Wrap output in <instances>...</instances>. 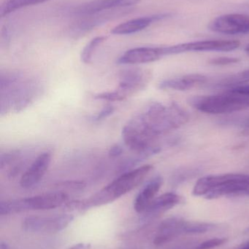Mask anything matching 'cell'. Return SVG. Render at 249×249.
Listing matches in <instances>:
<instances>
[{
    "label": "cell",
    "instance_id": "cell-4",
    "mask_svg": "<svg viewBox=\"0 0 249 249\" xmlns=\"http://www.w3.org/2000/svg\"><path fill=\"white\" fill-rule=\"evenodd\" d=\"M193 195L216 199L224 196H249V175L226 174L202 177L193 188Z\"/></svg>",
    "mask_w": 249,
    "mask_h": 249
},
{
    "label": "cell",
    "instance_id": "cell-15",
    "mask_svg": "<svg viewBox=\"0 0 249 249\" xmlns=\"http://www.w3.org/2000/svg\"><path fill=\"white\" fill-rule=\"evenodd\" d=\"M185 221L180 217H171L164 220L159 225L155 235L153 244L162 246L173 240L184 232Z\"/></svg>",
    "mask_w": 249,
    "mask_h": 249
},
{
    "label": "cell",
    "instance_id": "cell-12",
    "mask_svg": "<svg viewBox=\"0 0 249 249\" xmlns=\"http://www.w3.org/2000/svg\"><path fill=\"white\" fill-rule=\"evenodd\" d=\"M51 152H45L37 157L36 159L25 171L20 180L23 189H30L36 186L43 178L51 162Z\"/></svg>",
    "mask_w": 249,
    "mask_h": 249
},
{
    "label": "cell",
    "instance_id": "cell-18",
    "mask_svg": "<svg viewBox=\"0 0 249 249\" xmlns=\"http://www.w3.org/2000/svg\"><path fill=\"white\" fill-rule=\"evenodd\" d=\"M180 201L181 197L175 193H165L156 197L143 213L146 218L156 217L175 207Z\"/></svg>",
    "mask_w": 249,
    "mask_h": 249
},
{
    "label": "cell",
    "instance_id": "cell-7",
    "mask_svg": "<svg viewBox=\"0 0 249 249\" xmlns=\"http://www.w3.org/2000/svg\"><path fill=\"white\" fill-rule=\"evenodd\" d=\"M73 219L74 217L70 214L29 216L25 218L22 226L27 232L56 233L65 229L73 222Z\"/></svg>",
    "mask_w": 249,
    "mask_h": 249
},
{
    "label": "cell",
    "instance_id": "cell-23",
    "mask_svg": "<svg viewBox=\"0 0 249 249\" xmlns=\"http://www.w3.org/2000/svg\"><path fill=\"white\" fill-rule=\"evenodd\" d=\"M215 225L200 222H185L184 232L187 233H205L214 229Z\"/></svg>",
    "mask_w": 249,
    "mask_h": 249
},
{
    "label": "cell",
    "instance_id": "cell-17",
    "mask_svg": "<svg viewBox=\"0 0 249 249\" xmlns=\"http://www.w3.org/2000/svg\"><path fill=\"white\" fill-rule=\"evenodd\" d=\"M165 17L166 15H154V16H144V17L131 19L115 26L111 32L113 35H127L137 33L144 30L152 23L161 19L165 18Z\"/></svg>",
    "mask_w": 249,
    "mask_h": 249
},
{
    "label": "cell",
    "instance_id": "cell-31",
    "mask_svg": "<svg viewBox=\"0 0 249 249\" xmlns=\"http://www.w3.org/2000/svg\"><path fill=\"white\" fill-rule=\"evenodd\" d=\"M228 90L238 93V94L249 96V84L241 85V86H236V87L232 88Z\"/></svg>",
    "mask_w": 249,
    "mask_h": 249
},
{
    "label": "cell",
    "instance_id": "cell-33",
    "mask_svg": "<svg viewBox=\"0 0 249 249\" xmlns=\"http://www.w3.org/2000/svg\"><path fill=\"white\" fill-rule=\"evenodd\" d=\"M241 249H249V243H248V244H246V245L244 246V247H243V248Z\"/></svg>",
    "mask_w": 249,
    "mask_h": 249
},
{
    "label": "cell",
    "instance_id": "cell-20",
    "mask_svg": "<svg viewBox=\"0 0 249 249\" xmlns=\"http://www.w3.org/2000/svg\"><path fill=\"white\" fill-rule=\"evenodd\" d=\"M249 83V70L222 79L213 85L216 89H232Z\"/></svg>",
    "mask_w": 249,
    "mask_h": 249
},
{
    "label": "cell",
    "instance_id": "cell-16",
    "mask_svg": "<svg viewBox=\"0 0 249 249\" xmlns=\"http://www.w3.org/2000/svg\"><path fill=\"white\" fill-rule=\"evenodd\" d=\"M163 184V179L160 176L151 179L142 189L134 202V209L136 212L143 213L152 202L156 198V194Z\"/></svg>",
    "mask_w": 249,
    "mask_h": 249
},
{
    "label": "cell",
    "instance_id": "cell-27",
    "mask_svg": "<svg viewBox=\"0 0 249 249\" xmlns=\"http://www.w3.org/2000/svg\"><path fill=\"white\" fill-rule=\"evenodd\" d=\"M115 111V108L111 105L105 107L100 112L91 118V121L94 123H99L111 116Z\"/></svg>",
    "mask_w": 249,
    "mask_h": 249
},
{
    "label": "cell",
    "instance_id": "cell-10",
    "mask_svg": "<svg viewBox=\"0 0 249 249\" xmlns=\"http://www.w3.org/2000/svg\"><path fill=\"white\" fill-rule=\"evenodd\" d=\"M68 198V196L66 193L56 192L20 199V202L22 212L29 210H50L65 204Z\"/></svg>",
    "mask_w": 249,
    "mask_h": 249
},
{
    "label": "cell",
    "instance_id": "cell-34",
    "mask_svg": "<svg viewBox=\"0 0 249 249\" xmlns=\"http://www.w3.org/2000/svg\"><path fill=\"white\" fill-rule=\"evenodd\" d=\"M245 51H247V53L249 55V45H247V48H245Z\"/></svg>",
    "mask_w": 249,
    "mask_h": 249
},
{
    "label": "cell",
    "instance_id": "cell-28",
    "mask_svg": "<svg viewBox=\"0 0 249 249\" xmlns=\"http://www.w3.org/2000/svg\"><path fill=\"white\" fill-rule=\"evenodd\" d=\"M233 124L242 128L249 129V113L228 119L226 123H224V124Z\"/></svg>",
    "mask_w": 249,
    "mask_h": 249
},
{
    "label": "cell",
    "instance_id": "cell-13",
    "mask_svg": "<svg viewBox=\"0 0 249 249\" xmlns=\"http://www.w3.org/2000/svg\"><path fill=\"white\" fill-rule=\"evenodd\" d=\"M127 10L117 9L111 11L102 12L90 16H82L83 18L80 19L74 23L72 26V31L75 35H80L81 34L86 33L89 31L100 26L106 22L109 21L111 19L115 18L118 16H121L124 13H127Z\"/></svg>",
    "mask_w": 249,
    "mask_h": 249
},
{
    "label": "cell",
    "instance_id": "cell-29",
    "mask_svg": "<svg viewBox=\"0 0 249 249\" xmlns=\"http://www.w3.org/2000/svg\"><path fill=\"white\" fill-rule=\"evenodd\" d=\"M239 61L238 58H234V57H219V58L211 60L210 64L216 66H227L236 64L239 62Z\"/></svg>",
    "mask_w": 249,
    "mask_h": 249
},
{
    "label": "cell",
    "instance_id": "cell-11",
    "mask_svg": "<svg viewBox=\"0 0 249 249\" xmlns=\"http://www.w3.org/2000/svg\"><path fill=\"white\" fill-rule=\"evenodd\" d=\"M141 0H93L89 2L80 4L73 10L76 16H86L102 12L109 11L110 10L124 9L125 7L137 5Z\"/></svg>",
    "mask_w": 249,
    "mask_h": 249
},
{
    "label": "cell",
    "instance_id": "cell-32",
    "mask_svg": "<svg viewBox=\"0 0 249 249\" xmlns=\"http://www.w3.org/2000/svg\"><path fill=\"white\" fill-rule=\"evenodd\" d=\"M90 247V244H80L73 246L70 249H89Z\"/></svg>",
    "mask_w": 249,
    "mask_h": 249
},
{
    "label": "cell",
    "instance_id": "cell-3",
    "mask_svg": "<svg viewBox=\"0 0 249 249\" xmlns=\"http://www.w3.org/2000/svg\"><path fill=\"white\" fill-rule=\"evenodd\" d=\"M153 169L152 165H145L136 169L126 171L100 191L83 200H75L73 208L76 212H83L91 208L103 206L115 201L121 196L140 185Z\"/></svg>",
    "mask_w": 249,
    "mask_h": 249
},
{
    "label": "cell",
    "instance_id": "cell-21",
    "mask_svg": "<svg viewBox=\"0 0 249 249\" xmlns=\"http://www.w3.org/2000/svg\"><path fill=\"white\" fill-rule=\"evenodd\" d=\"M50 0H8L1 8V17L29 6L37 5Z\"/></svg>",
    "mask_w": 249,
    "mask_h": 249
},
{
    "label": "cell",
    "instance_id": "cell-1",
    "mask_svg": "<svg viewBox=\"0 0 249 249\" xmlns=\"http://www.w3.org/2000/svg\"><path fill=\"white\" fill-rule=\"evenodd\" d=\"M188 121V114L177 104L165 105L153 102L143 113L130 121L146 137L156 140L162 135L184 125Z\"/></svg>",
    "mask_w": 249,
    "mask_h": 249
},
{
    "label": "cell",
    "instance_id": "cell-2",
    "mask_svg": "<svg viewBox=\"0 0 249 249\" xmlns=\"http://www.w3.org/2000/svg\"><path fill=\"white\" fill-rule=\"evenodd\" d=\"M23 78L21 73H1V115L23 110L36 99L41 90L40 85L32 79Z\"/></svg>",
    "mask_w": 249,
    "mask_h": 249
},
{
    "label": "cell",
    "instance_id": "cell-6",
    "mask_svg": "<svg viewBox=\"0 0 249 249\" xmlns=\"http://www.w3.org/2000/svg\"><path fill=\"white\" fill-rule=\"evenodd\" d=\"M239 41L225 40H201L195 42L178 44L171 46L160 47L162 55H175L187 52H206V51H216V52H230L239 48Z\"/></svg>",
    "mask_w": 249,
    "mask_h": 249
},
{
    "label": "cell",
    "instance_id": "cell-8",
    "mask_svg": "<svg viewBox=\"0 0 249 249\" xmlns=\"http://www.w3.org/2000/svg\"><path fill=\"white\" fill-rule=\"evenodd\" d=\"M209 28L212 32L223 35L249 33V16L239 13L223 15L212 20Z\"/></svg>",
    "mask_w": 249,
    "mask_h": 249
},
{
    "label": "cell",
    "instance_id": "cell-14",
    "mask_svg": "<svg viewBox=\"0 0 249 249\" xmlns=\"http://www.w3.org/2000/svg\"><path fill=\"white\" fill-rule=\"evenodd\" d=\"M162 57L160 47H140L126 51L117 62L119 64H148L158 61Z\"/></svg>",
    "mask_w": 249,
    "mask_h": 249
},
{
    "label": "cell",
    "instance_id": "cell-5",
    "mask_svg": "<svg viewBox=\"0 0 249 249\" xmlns=\"http://www.w3.org/2000/svg\"><path fill=\"white\" fill-rule=\"evenodd\" d=\"M188 103L194 109L212 115L230 114L249 108V96L227 90L222 94L193 96Z\"/></svg>",
    "mask_w": 249,
    "mask_h": 249
},
{
    "label": "cell",
    "instance_id": "cell-30",
    "mask_svg": "<svg viewBox=\"0 0 249 249\" xmlns=\"http://www.w3.org/2000/svg\"><path fill=\"white\" fill-rule=\"evenodd\" d=\"M123 152H124V149H123L122 146L121 145L115 144L111 146V149H109L108 155H109L110 158H116L118 157L121 156L122 155Z\"/></svg>",
    "mask_w": 249,
    "mask_h": 249
},
{
    "label": "cell",
    "instance_id": "cell-26",
    "mask_svg": "<svg viewBox=\"0 0 249 249\" xmlns=\"http://www.w3.org/2000/svg\"><path fill=\"white\" fill-rule=\"evenodd\" d=\"M228 239L225 238H215L208 240L197 246L194 249H213L226 244Z\"/></svg>",
    "mask_w": 249,
    "mask_h": 249
},
{
    "label": "cell",
    "instance_id": "cell-19",
    "mask_svg": "<svg viewBox=\"0 0 249 249\" xmlns=\"http://www.w3.org/2000/svg\"><path fill=\"white\" fill-rule=\"evenodd\" d=\"M207 81L206 76L199 74H187L181 77L167 79L161 82L159 89L175 90H187Z\"/></svg>",
    "mask_w": 249,
    "mask_h": 249
},
{
    "label": "cell",
    "instance_id": "cell-24",
    "mask_svg": "<svg viewBox=\"0 0 249 249\" xmlns=\"http://www.w3.org/2000/svg\"><path fill=\"white\" fill-rule=\"evenodd\" d=\"M127 96L123 94L119 90L113 92H104L98 93L95 96V99L97 100L108 101V102H121L125 100Z\"/></svg>",
    "mask_w": 249,
    "mask_h": 249
},
{
    "label": "cell",
    "instance_id": "cell-22",
    "mask_svg": "<svg viewBox=\"0 0 249 249\" xmlns=\"http://www.w3.org/2000/svg\"><path fill=\"white\" fill-rule=\"evenodd\" d=\"M108 36H99L92 39L82 51L80 54V59L84 64H90L93 58L94 54L97 49L98 47L100 46L104 42L107 40Z\"/></svg>",
    "mask_w": 249,
    "mask_h": 249
},
{
    "label": "cell",
    "instance_id": "cell-35",
    "mask_svg": "<svg viewBox=\"0 0 249 249\" xmlns=\"http://www.w3.org/2000/svg\"></svg>",
    "mask_w": 249,
    "mask_h": 249
},
{
    "label": "cell",
    "instance_id": "cell-9",
    "mask_svg": "<svg viewBox=\"0 0 249 249\" xmlns=\"http://www.w3.org/2000/svg\"><path fill=\"white\" fill-rule=\"evenodd\" d=\"M150 72L139 68H132L121 71L118 90L127 97L146 88L150 81Z\"/></svg>",
    "mask_w": 249,
    "mask_h": 249
},
{
    "label": "cell",
    "instance_id": "cell-25",
    "mask_svg": "<svg viewBox=\"0 0 249 249\" xmlns=\"http://www.w3.org/2000/svg\"><path fill=\"white\" fill-rule=\"evenodd\" d=\"M20 152L19 150L11 151L7 153L1 154L0 157V168L1 169L9 166L18 160L20 157Z\"/></svg>",
    "mask_w": 249,
    "mask_h": 249
}]
</instances>
